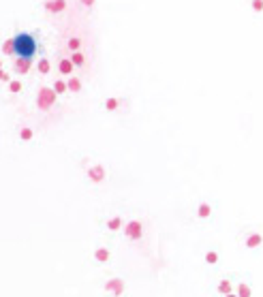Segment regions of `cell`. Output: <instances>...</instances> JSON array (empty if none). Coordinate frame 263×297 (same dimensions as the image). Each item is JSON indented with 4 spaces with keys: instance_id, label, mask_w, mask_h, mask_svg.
I'll return each instance as SVG.
<instances>
[{
    "instance_id": "7c38bea8",
    "label": "cell",
    "mask_w": 263,
    "mask_h": 297,
    "mask_svg": "<svg viewBox=\"0 0 263 297\" xmlns=\"http://www.w3.org/2000/svg\"><path fill=\"white\" fill-rule=\"evenodd\" d=\"M233 293L238 297H255V278H252L250 272H238Z\"/></svg>"
},
{
    "instance_id": "83f0119b",
    "label": "cell",
    "mask_w": 263,
    "mask_h": 297,
    "mask_svg": "<svg viewBox=\"0 0 263 297\" xmlns=\"http://www.w3.org/2000/svg\"><path fill=\"white\" fill-rule=\"evenodd\" d=\"M0 69H5V60L3 58H0Z\"/></svg>"
},
{
    "instance_id": "8992f818",
    "label": "cell",
    "mask_w": 263,
    "mask_h": 297,
    "mask_svg": "<svg viewBox=\"0 0 263 297\" xmlns=\"http://www.w3.org/2000/svg\"><path fill=\"white\" fill-rule=\"evenodd\" d=\"M126 216L129 212L124 210H114V212H105L101 218H98V231L105 235V240H116L120 237V233L124 229V222H126Z\"/></svg>"
},
{
    "instance_id": "4316f807",
    "label": "cell",
    "mask_w": 263,
    "mask_h": 297,
    "mask_svg": "<svg viewBox=\"0 0 263 297\" xmlns=\"http://www.w3.org/2000/svg\"><path fill=\"white\" fill-rule=\"evenodd\" d=\"M223 297H238V295H235V293H227V295H223Z\"/></svg>"
},
{
    "instance_id": "30bf717a",
    "label": "cell",
    "mask_w": 263,
    "mask_h": 297,
    "mask_svg": "<svg viewBox=\"0 0 263 297\" xmlns=\"http://www.w3.org/2000/svg\"><path fill=\"white\" fill-rule=\"evenodd\" d=\"M101 297H129V280L122 274H110L101 280Z\"/></svg>"
},
{
    "instance_id": "cb8c5ba5",
    "label": "cell",
    "mask_w": 263,
    "mask_h": 297,
    "mask_svg": "<svg viewBox=\"0 0 263 297\" xmlns=\"http://www.w3.org/2000/svg\"><path fill=\"white\" fill-rule=\"evenodd\" d=\"M67 49H69V53L81 51V39H79V37H71V39H67Z\"/></svg>"
},
{
    "instance_id": "6da1fadb",
    "label": "cell",
    "mask_w": 263,
    "mask_h": 297,
    "mask_svg": "<svg viewBox=\"0 0 263 297\" xmlns=\"http://www.w3.org/2000/svg\"><path fill=\"white\" fill-rule=\"evenodd\" d=\"M3 49H5V53H11L15 58L34 62L37 53L41 51V43L34 32H15L13 37L3 45Z\"/></svg>"
},
{
    "instance_id": "7402d4cb",
    "label": "cell",
    "mask_w": 263,
    "mask_h": 297,
    "mask_svg": "<svg viewBox=\"0 0 263 297\" xmlns=\"http://www.w3.org/2000/svg\"><path fill=\"white\" fill-rule=\"evenodd\" d=\"M51 69H54V65H51L49 58H39V60H37V71H39V75H49Z\"/></svg>"
},
{
    "instance_id": "44dd1931",
    "label": "cell",
    "mask_w": 263,
    "mask_h": 297,
    "mask_svg": "<svg viewBox=\"0 0 263 297\" xmlns=\"http://www.w3.org/2000/svg\"><path fill=\"white\" fill-rule=\"evenodd\" d=\"M248 13L255 17H263V0H246Z\"/></svg>"
},
{
    "instance_id": "ac0fdd59",
    "label": "cell",
    "mask_w": 263,
    "mask_h": 297,
    "mask_svg": "<svg viewBox=\"0 0 263 297\" xmlns=\"http://www.w3.org/2000/svg\"><path fill=\"white\" fill-rule=\"evenodd\" d=\"M32 69V62L30 60H22V58H15L13 60V71L17 75H28Z\"/></svg>"
},
{
    "instance_id": "4fadbf2b",
    "label": "cell",
    "mask_w": 263,
    "mask_h": 297,
    "mask_svg": "<svg viewBox=\"0 0 263 297\" xmlns=\"http://www.w3.org/2000/svg\"><path fill=\"white\" fill-rule=\"evenodd\" d=\"M56 101H58V94L51 90V86L39 88V92H37V107H39L41 111L51 109V107L56 105Z\"/></svg>"
},
{
    "instance_id": "9c48e42d",
    "label": "cell",
    "mask_w": 263,
    "mask_h": 297,
    "mask_svg": "<svg viewBox=\"0 0 263 297\" xmlns=\"http://www.w3.org/2000/svg\"><path fill=\"white\" fill-rule=\"evenodd\" d=\"M116 259V250H114V242L112 240H103V242H96L90 250V265L96 267V269H103V267H110Z\"/></svg>"
},
{
    "instance_id": "d4e9b609",
    "label": "cell",
    "mask_w": 263,
    "mask_h": 297,
    "mask_svg": "<svg viewBox=\"0 0 263 297\" xmlns=\"http://www.w3.org/2000/svg\"><path fill=\"white\" fill-rule=\"evenodd\" d=\"M98 0H79V7H84L86 11H92V9L96 7Z\"/></svg>"
},
{
    "instance_id": "603a6c76",
    "label": "cell",
    "mask_w": 263,
    "mask_h": 297,
    "mask_svg": "<svg viewBox=\"0 0 263 297\" xmlns=\"http://www.w3.org/2000/svg\"><path fill=\"white\" fill-rule=\"evenodd\" d=\"M69 58H71V62H73V67L75 69H84L86 67V53L84 51H75V53H69Z\"/></svg>"
},
{
    "instance_id": "8fae6325",
    "label": "cell",
    "mask_w": 263,
    "mask_h": 297,
    "mask_svg": "<svg viewBox=\"0 0 263 297\" xmlns=\"http://www.w3.org/2000/svg\"><path fill=\"white\" fill-rule=\"evenodd\" d=\"M129 105H131V101L126 96L107 94V96H103V101L98 107H101V111L105 115H122V113L129 111Z\"/></svg>"
},
{
    "instance_id": "5b68a950",
    "label": "cell",
    "mask_w": 263,
    "mask_h": 297,
    "mask_svg": "<svg viewBox=\"0 0 263 297\" xmlns=\"http://www.w3.org/2000/svg\"><path fill=\"white\" fill-rule=\"evenodd\" d=\"M148 220L143 218L141 214H129L126 216V222H124V229L120 233V240L126 242V244H143L148 240Z\"/></svg>"
},
{
    "instance_id": "484cf974",
    "label": "cell",
    "mask_w": 263,
    "mask_h": 297,
    "mask_svg": "<svg viewBox=\"0 0 263 297\" xmlns=\"http://www.w3.org/2000/svg\"><path fill=\"white\" fill-rule=\"evenodd\" d=\"M9 79H11L9 71L7 69H0V84H9Z\"/></svg>"
},
{
    "instance_id": "7a4b0ae2",
    "label": "cell",
    "mask_w": 263,
    "mask_h": 297,
    "mask_svg": "<svg viewBox=\"0 0 263 297\" xmlns=\"http://www.w3.org/2000/svg\"><path fill=\"white\" fill-rule=\"evenodd\" d=\"M221 210V201L214 199V197H199L190 203L188 208V220L193 224H199V227H207L216 220Z\"/></svg>"
},
{
    "instance_id": "9a60e30c",
    "label": "cell",
    "mask_w": 263,
    "mask_h": 297,
    "mask_svg": "<svg viewBox=\"0 0 263 297\" xmlns=\"http://www.w3.org/2000/svg\"><path fill=\"white\" fill-rule=\"evenodd\" d=\"M34 139H37V131L28 127V124H22V127L17 129V141L20 143H32Z\"/></svg>"
},
{
    "instance_id": "3957f363",
    "label": "cell",
    "mask_w": 263,
    "mask_h": 297,
    "mask_svg": "<svg viewBox=\"0 0 263 297\" xmlns=\"http://www.w3.org/2000/svg\"><path fill=\"white\" fill-rule=\"evenodd\" d=\"M238 248L248 257H261L263 255V227L261 224H244L238 229Z\"/></svg>"
},
{
    "instance_id": "5bb4252c",
    "label": "cell",
    "mask_w": 263,
    "mask_h": 297,
    "mask_svg": "<svg viewBox=\"0 0 263 297\" xmlns=\"http://www.w3.org/2000/svg\"><path fill=\"white\" fill-rule=\"evenodd\" d=\"M56 71H58V75L60 77H71V75H75V67H73V62H71V58L69 56H62V58H58L56 60Z\"/></svg>"
},
{
    "instance_id": "e0dca14e",
    "label": "cell",
    "mask_w": 263,
    "mask_h": 297,
    "mask_svg": "<svg viewBox=\"0 0 263 297\" xmlns=\"http://www.w3.org/2000/svg\"><path fill=\"white\" fill-rule=\"evenodd\" d=\"M67 88H69V94L84 92V79L79 75H71V77H67Z\"/></svg>"
},
{
    "instance_id": "52a82bcc",
    "label": "cell",
    "mask_w": 263,
    "mask_h": 297,
    "mask_svg": "<svg viewBox=\"0 0 263 297\" xmlns=\"http://www.w3.org/2000/svg\"><path fill=\"white\" fill-rule=\"evenodd\" d=\"M238 272H231V269H221L219 274L210 276V282H207V295L210 297H223L227 293H233V284Z\"/></svg>"
},
{
    "instance_id": "ffe728a7",
    "label": "cell",
    "mask_w": 263,
    "mask_h": 297,
    "mask_svg": "<svg viewBox=\"0 0 263 297\" xmlns=\"http://www.w3.org/2000/svg\"><path fill=\"white\" fill-rule=\"evenodd\" d=\"M51 90H54V92H56L58 96H62V94H69L67 79H65V77H56V79H54V84H51Z\"/></svg>"
},
{
    "instance_id": "2e32d148",
    "label": "cell",
    "mask_w": 263,
    "mask_h": 297,
    "mask_svg": "<svg viewBox=\"0 0 263 297\" xmlns=\"http://www.w3.org/2000/svg\"><path fill=\"white\" fill-rule=\"evenodd\" d=\"M43 9L51 15H58V13H65L67 11V0H45Z\"/></svg>"
},
{
    "instance_id": "d6986e66",
    "label": "cell",
    "mask_w": 263,
    "mask_h": 297,
    "mask_svg": "<svg viewBox=\"0 0 263 297\" xmlns=\"http://www.w3.org/2000/svg\"><path fill=\"white\" fill-rule=\"evenodd\" d=\"M7 92L9 94H22L24 92V82L22 79H17V77H11L9 79V84H7Z\"/></svg>"
},
{
    "instance_id": "277c9868",
    "label": "cell",
    "mask_w": 263,
    "mask_h": 297,
    "mask_svg": "<svg viewBox=\"0 0 263 297\" xmlns=\"http://www.w3.org/2000/svg\"><path fill=\"white\" fill-rule=\"evenodd\" d=\"M79 169H81V175H84V182L92 188H101L110 182V169L103 160H96L92 156H81L79 160Z\"/></svg>"
},
{
    "instance_id": "ba28073f",
    "label": "cell",
    "mask_w": 263,
    "mask_h": 297,
    "mask_svg": "<svg viewBox=\"0 0 263 297\" xmlns=\"http://www.w3.org/2000/svg\"><path fill=\"white\" fill-rule=\"evenodd\" d=\"M199 261H201V267L205 269L207 276H214L223 269L225 263V255H223V248L219 244H207L201 248L199 253Z\"/></svg>"
}]
</instances>
